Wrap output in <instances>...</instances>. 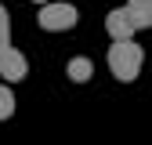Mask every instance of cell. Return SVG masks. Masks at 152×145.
<instances>
[{"mask_svg":"<svg viewBox=\"0 0 152 145\" xmlns=\"http://www.w3.org/2000/svg\"><path fill=\"white\" fill-rule=\"evenodd\" d=\"M141 47L134 40H112L109 47V69H112V76H116L120 83H130V80H138V72H141Z\"/></svg>","mask_w":152,"mask_h":145,"instance_id":"cell-1","label":"cell"},{"mask_svg":"<svg viewBox=\"0 0 152 145\" xmlns=\"http://www.w3.org/2000/svg\"><path fill=\"white\" fill-rule=\"evenodd\" d=\"M76 7L72 4H44V11H40V26L47 29V33H65V29H72L76 26Z\"/></svg>","mask_w":152,"mask_h":145,"instance_id":"cell-2","label":"cell"},{"mask_svg":"<svg viewBox=\"0 0 152 145\" xmlns=\"http://www.w3.org/2000/svg\"><path fill=\"white\" fill-rule=\"evenodd\" d=\"M105 29H109V36H112V40H130L138 26H134V18H130V11H127V7H120V11H109Z\"/></svg>","mask_w":152,"mask_h":145,"instance_id":"cell-3","label":"cell"},{"mask_svg":"<svg viewBox=\"0 0 152 145\" xmlns=\"http://www.w3.org/2000/svg\"><path fill=\"white\" fill-rule=\"evenodd\" d=\"M26 54L22 51H15V47H4L0 51V76L4 80H22L26 76Z\"/></svg>","mask_w":152,"mask_h":145,"instance_id":"cell-4","label":"cell"},{"mask_svg":"<svg viewBox=\"0 0 152 145\" xmlns=\"http://www.w3.org/2000/svg\"><path fill=\"white\" fill-rule=\"evenodd\" d=\"M127 11H130L138 29H152V0H130Z\"/></svg>","mask_w":152,"mask_h":145,"instance_id":"cell-5","label":"cell"},{"mask_svg":"<svg viewBox=\"0 0 152 145\" xmlns=\"http://www.w3.org/2000/svg\"><path fill=\"white\" fill-rule=\"evenodd\" d=\"M91 76H94L91 58H72V62H69V80H72V83H87Z\"/></svg>","mask_w":152,"mask_h":145,"instance_id":"cell-6","label":"cell"},{"mask_svg":"<svg viewBox=\"0 0 152 145\" xmlns=\"http://www.w3.org/2000/svg\"><path fill=\"white\" fill-rule=\"evenodd\" d=\"M15 116V94H11V87L0 83V120H11Z\"/></svg>","mask_w":152,"mask_h":145,"instance_id":"cell-7","label":"cell"},{"mask_svg":"<svg viewBox=\"0 0 152 145\" xmlns=\"http://www.w3.org/2000/svg\"><path fill=\"white\" fill-rule=\"evenodd\" d=\"M11 47V26H7V11L0 7V51Z\"/></svg>","mask_w":152,"mask_h":145,"instance_id":"cell-8","label":"cell"},{"mask_svg":"<svg viewBox=\"0 0 152 145\" xmlns=\"http://www.w3.org/2000/svg\"><path fill=\"white\" fill-rule=\"evenodd\" d=\"M33 4H47V0H33Z\"/></svg>","mask_w":152,"mask_h":145,"instance_id":"cell-9","label":"cell"}]
</instances>
